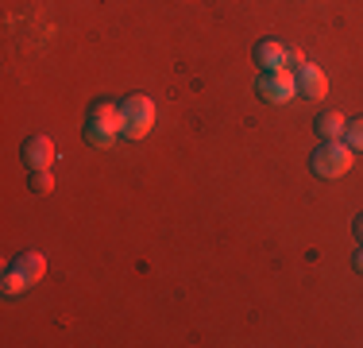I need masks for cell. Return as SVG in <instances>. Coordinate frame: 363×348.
<instances>
[{"mask_svg":"<svg viewBox=\"0 0 363 348\" xmlns=\"http://www.w3.org/2000/svg\"><path fill=\"white\" fill-rule=\"evenodd\" d=\"M352 232H356V240L363 244V213L356 217V221H352Z\"/></svg>","mask_w":363,"mask_h":348,"instance_id":"15","label":"cell"},{"mask_svg":"<svg viewBox=\"0 0 363 348\" xmlns=\"http://www.w3.org/2000/svg\"><path fill=\"white\" fill-rule=\"evenodd\" d=\"M0 286H4V294H8V298H16V294L31 290V283H28V278H23L20 271H12V267H8V275H4V283H0Z\"/></svg>","mask_w":363,"mask_h":348,"instance_id":"10","label":"cell"},{"mask_svg":"<svg viewBox=\"0 0 363 348\" xmlns=\"http://www.w3.org/2000/svg\"><path fill=\"white\" fill-rule=\"evenodd\" d=\"M352 267H356V271L363 275V244H359V251H356V256H352Z\"/></svg>","mask_w":363,"mask_h":348,"instance_id":"16","label":"cell"},{"mask_svg":"<svg viewBox=\"0 0 363 348\" xmlns=\"http://www.w3.org/2000/svg\"><path fill=\"white\" fill-rule=\"evenodd\" d=\"M120 109H124V120H155V101L143 97V93H128L120 101Z\"/></svg>","mask_w":363,"mask_h":348,"instance_id":"8","label":"cell"},{"mask_svg":"<svg viewBox=\"0 0 363 348\" xmlns=\"http://www.w3.org/2000/svg\"><path fill=\"white\" fill-rule=\"evenodd\" d=\"M82 132L93 147H112L120 136H124V109L112 104V101H93Z\"/></svg>","mask_w":363,"mask_h":348,"instance_id":"1","label":"cell"},{"mask_svg":"<svg viewBox=\"0 0 363 348\" xmlns=\"http://www.w3.org/2000/svg\"><path fill=\"white\" fill-rule=\"evenodd\" d=\"M344 128H348V120H344L340 112H333V109H325L321 116H317V136L321 139H340Z\"/></svg>","mask_w":363,"mask_h":348,"instance_id":"9","label":"cell"},{"mask_svg":"<svg viewBox=\"0 0 363 348\" xmlns=\"http://www.w3.org/2000/svg\"><path fill=\"white\" fill-rule=\"evenodd\" d=\"M20 159H23V167H31V170H50V163H55V139L50 136H28L20 147Z\"/></svg>","mask_w":363,"mask_h":348,"instance_id":"4","label":"cell"},{"mask_svg":"<svg viewBox=\"0 0 363 348\" xmlns=\"http://www.w3.org/2000/svg\"><path fill=\"white\" fill-rule=\"evenodd\" d=\"M298 93L306 101H325V93H328V74L321 66H313V62H301L298 66Z\"/></svg>","mask_w":363,"mask_h":348,"instance_id":"5","label":"cell"},{"mask_svg":"<svg viewBox=\"0 0 363 348\" xmlns=\"http://www.w3.org/2000/svg\"><path fill=\"white\" fill-rule=\"evenodd\" d=\"M255 62L263 70H282L286 66V47L279 39H259L255 43Z\"/></svg>","mask_w":363,"mask_h":348,"instance_id":"6","label":"cell"},{"mask_svg":"<svg viewBox=\"0 0 363 348\" xmlns=\"http://www.w3.org/2000/svg\"><path fill=\"white\" fill-rule=\"evenodd\" d=\"M352 163H356V151H352L348 143H340V139H325V143L309 155V170L325 182L344 178V174L352 170Z\"/></svg>","mask_w":363,"mask_h":348,"instance_id":"2","label":"cell"},{"mask_svg":"<svg viewBox=\"0 0 363 348\" xmlns=\"http://www.w3.org/2000/svg\"><path fill=\"white\" fill-rule=\"evenodd\" d=\"M12 271H20L31 286H35L39 278L47 275V259H43V251H20V256L12 259Z\"/></svg>","mask_w":363,"mask_h":348,"instance_id":"7","label":"cell"},{"mask_svg":"<svg viewBox=\"0 0 363 348\" xmlns=\"http://www.w3.org/2000/svg\"><path fill=\"white\" fill-rule=\"evenodd\" d=\"M155 120H124V139H147Z\"/></svg>","mask_w":363,"mask_h":348,"instance_id":"11","label":"cell"},{"mask_svg":"<svg viewBox=\"0 0 363 348\" xmlns=\"http://www.w3.org/2000/svg\"><path fill=\"white\" fill-rule=\"evenodd\" d=\"M301 62H306V55H301L298 47H286V66H294V70H298Z\"/></svg>","mask_w":363,"mask_h":348,"instance_id":"14","label":"cell"},{"mask_svg":"<svg viewBox=\"0 0 363 348\" xmlns=\"http://www.w3.org/2000/svg\"><path fill=\"white\" fill-rule=\"evenodd\" d=\"M344 143H348L352 151H363V120H348V128H344Z\"/></svg>","mask_w":363,"mask_h":348,"instance_id":"12","label":"cell"},{"mask_svg":"<svg viewBox=\"0 0 363 348\" xmlns=\"http://www.w3.org/2000/svg\"><path fill=\"white\" fill-rule=\"evenodd\" d=\"M31 190H35V194H50V190H55L50 170H31Z\"/></svg>","mask_w":363,"mask_h":348,"instance_id":"13","label":"cell"},{"mask_svg":"<svg viewBox=\"0 0 363 348\" xmlns=\"http://www.w3.org/2000/svg\"><path fill=\"white\" fill-rule=\"evenodd\" d=\"M255 93H259V101H267V104H286V101L298 97V74H294L290 66H282V70H263Z\"/></svg>","mask_w":363,"mask_h":348,"instance_id":"3","label":"cell"}]
</instances>
